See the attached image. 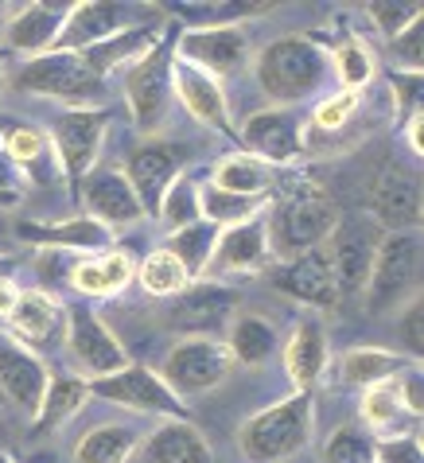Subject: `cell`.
<instances>
[{
    "instance_id": "40",
    "label": "cell",
    "mask_w": 424,
    "mask_h": 463,
    "mask_svg": "<svg viewBox=\"0 0 424 463\" xmlns=\"http://www.w3.org/2000/svg\"><path fill=\"white\" fill-rule=\"evenodd\" d=\"M156 214L164 218V226H168V230H184L191 222H199L203 211H199V187H195V179H191L187 172L179 175L175 184L164 191Z\"/></svg>"
},
{
    "instance_id": "34",
    "label": "cell",
    "mask_w": 424,
    "mask_h": 463,
    "mask_svg": "<svg viewBox=\"0 0 424 463\" xmlns=\"http://www.w3.org/2000/svg\"><path fill=\"white\" fill-rule=\"evenodd\" d=\"M218 234H222V230L211 226L207 218H199V222H191V226H184V230H172L168 241H164L160 250H168L175 261L187 269V277L199 280V277H207V269H211Z\"/></svg>"
},
{
    "instance_id": "35",
    "label": "cell",
    "mask_w": 424,
    "mask_h": 463,
    "mask_svg": "<svg viewBox=\"0 0 424 463\" xmlns=\"http://www.w3.org/2000/svg\"><path fill=\"white\" fill-rule=\"evenodd\" d=\"M137 448L140 436L133 424H98L74 448V463H125Z\"/></svg>"
},
{
    "instance_id": "22",
    "label": "cell",
    "mask_w": 424,
    "mask_h": 463,
    "mask_svg": "<svg viewBox=\"0 0 424 463\" xmlns=\"http://www.w3.org/2000/svg\"><path fill=\"white\" fill-rule=\"evenodd\" d=\"M269 253H273L269 250V222H265V211H261L257 218H250V222L230 226L218 234L211 269L214 273H261L269 265Z\"/></svg>"
},
{
    "instance_id": "19",
    "label": "cell",
    "mask_w": 424,
    "mask_h": 463,
    "mask_svg": "<svg viewBox=\"0 0 424 463\" xmlns=\"http://www.w3.org/2000/svg\"><path fill=\"white\" fill-rule=\"evenodd\" d=\"M8 331L12 343L20 346H55L67 335V307H62L55 296H47L40 288L20 292L16 307L8 312Z\"/></svg>"
},
{
    "instance_id": "50",
    "label": "cell",
    "mask_w": 424,
    "mask_h": 463,
    "mask_svg": "<svg viewBox=\"0 0 424 463\" xmlns=\"http://www.w3.org/2000/svg\"><path fill=\"white\" fill-rule=\"evenodd\" d=\"M0 90H5V74H0Z\"/></svg>"
},
{
    "instance_id": "44",
    "label": "cell",
    "mask_w": 424,
    "mask_h": 463,
    "mask_svg": "<svg viewBox=\"0 0 424 463\" xmlns=\"http://www.w3.org/2000/svg\"><path fill=\"white\" fill-rule=\"evenodd\" d=\"M420 319H424V300H420V296H409L405 312H401V319H397V335H401V346H405L409 363H417L420 351H424V327H420Z\"/></svg>"
},
{
    "instance_id": "16",
    "label": "cell",
    "mask_w": 424,
    "mask_h": 463,
    "mask_svg": "<svg viewBox=\"0 0 424 463\" xmlns=\"http://www.w3.org/2000/svg\"><path fill=\"white\" fill-rule=\"evenodd\" d=\"M79 203L86 207V218H94V222H101L106 230H121V226H133L145 218V207H140L137 191L121 168L90 172L79 187Z\"/></svg>"
},
{
    "instance_id": "14",
    "label": "cell",
    "mask_w": 424,
    "mask_h": 463,
    "mask_svg": "<svg viewBox=\"0 0 424 463\" xmlns=\"http://www.w3.org/2000/svg\"><path fill=\"white\" fill-rule=\"evenodd\" d=\"M172 55L218 79V74H234V71L246 67L250 40H246V32H241V28H230V24H211V28L179 35V43L172 47Z\"/></svg>"
},
{
    "instance_id": "47",
    "label": "cell",
    "mask_w": 424,
    "mask_h": 463,
    "mask_svg": "<svg viewBox=\"0 0 424 463\" xmlns=\"http://www.w3.org/2000/svg\"><path fill=\"white\" fill-rule=\"evenodd\" d=\"M20 203V175L8 164L5 148H0V207H16Z\"/></svg>"
},
{
    "instance_id": "33",
    "label": "cell",
    "mask_w": 424,
    "mask_h": 463,
    "mask_svg": "<svg viewBox=\"0 0 424 463\" xmlns=\"http://www.w3.org/2000/svg\"><path fill=\"white\" fill-rule=\"evenodd\" d=\"M405 366H413V363L397 351H385V346H351V351H343L339 378L346 385H358V390H370L378 382L397 378Z\"/></svg>"
},
{
    "instance_id": "11",
    "label": "cell",
    "mask_w": 424,
    "mask_h": 463,
    "mask_svg": "<svg viewBox=\"0 0 424 463\" xmlns=\"http://www.w3.org/2000/svg\"><path fill=\"white\" fill-rule=\"evenodd\" d=\"M420 172L413 168H382L374 187H370V222L385 226V234H413L424 214Z\"/></svg>"
},
{
    "instance_id": "30",
    "label": "cell",
    "mask_w": 424,
    "mask_h": 463,
    "mask_svg": "<svg viewBox=\"0 0 424 463\" xmlns=\"http://www.w3.org/2000/svg\"><path fill=\"white\" fill-rule=\"evenodd\" d=\"M90 402V382L82 374H55V378H47V390H43V402L40 409H35V424H32V432L35 436H43V432H55L62 429L79 409Z\"/></svg>"
},
{
    "instance_id": "1",
    "label": "cell",
    "mask_w": 424,
    "mask_h": 463,
    "mask_svg": "<svg viewBox=\"0 0 424 463\" xmlns=\"http://www.w3.org/2000/svg\"><path fill=\"white\" fill-rule=\"evenodd\" d=\"M339 207L319 184H300L285 187L280 195L265 207L269 222V250L280 257H297L307 250H324V241L335 234L339 226Z\"/></svg>"
},
{
    "instance_id": "46",
    "label": "cell",
    "mask_w": 424,
    "mask_h": 463,
    "mask_svg": "<svg viewBox=\"0 0 424 463\" xmlns=\"http://www.w3.org/2000/svg\"><path fill=\"white\" fill-rule=\"evenodd\" d=\"M370 16H374L378 28L393 40L397 32L409 28V24L420 16V5H382V0H378V5H370Z\"/></svg>"
},
{
    "instance_id": "8",
    "label": "cell",
    "mask_w": 424,
    "mask_h": 463,
    "mask_svg": "<svg viewBox=\"0 0 424 463\" xmlns=\"http://www.w3.org/2000/svg\"><path fill=\"white\" fill-rule=\"evenodd\" d=\"M90 397H101V402L137 409V413H156V417H168V420H187V402H179V397L168 390V385H164V378L152 366L128 363L125 370H118V374L90 382Z\"/></svg>"
},
{
    "instance_id": "43",
    "label": "cell",
    "mask_w": 424,
    "mask_h": 463,
    "mask_svg": "<svg viewBox=\"0 0 424 463\" xmlns=\"http://www.w3.org/2000/svg\"><path fill=\"white\" fill-rule=\"evenodd\" d=\"M420 32H424V16H417L413 24H409V28H401L390 40V47H393V59L401 62V67L413 74H420V67H424V47H420Z\"/></svg>"
},
{
    "instance_id": "4",
    "label": "cell",
    "mask_w": 424,
    "mask_h": 463,
    "mask_svg": "<svg viewBox=\"0 0 424 463\" xmlns=\"http://www.w3.org/2000/svg\"><path fill=\"white\" fill-rule=\"evenodd\" d=\"M16 90L90 109V101L101 98L106 82L94 74V67L86 62L82 51H47V55L28 59L16 71Z\"/></svg>"
},
{
    "instance_id": "15",
    "label": "cell",
    "mask_w": 424,
    "mask_h": 463,
    "mask_svg": "<svg viewBox=\"0 0 424 463\" xmlns=\"http://www.w3.org/2000/svg\"><path fill=\"white\" fill-rule=\"evenodd\" d=\"M179 175H184V148L168 145V140H148V145L128 152V160H125V179L133 184L145 214L160 211L164 191H168Z\"/></svg>"
},
{
    "instance_id": "12",
    "label": "cell",
    "mask_w": 424,
    "mask_h": 463,
    "mask_svg": "<svg viewBox=\"0 0 424 463\" xmlns=\"http://www.w3.org/2000/svg\"><path fill=\"white\" fill-rule=\"evenodd\" d=\"M269 280H273V288L285 292L288 300L319 307V312H331V307H339V300H343L327 250H307L297 257H285L280 265H273Z\"/></svg>"
},
{
    "instance_id": "37",
    "label": "cell",
    "mask_w": 424,
    "mask_h": 463,
    "mask_svg": "<svg viewBox=\"0 0 424 463\" xmlns=\"http://www.w3.org/2000/svg\"><path fill=\"white\" fill-rule=\"evenodd\" d=\"M137 280H140V288H145L148 296H156V300H172V296L187 292L191 285H195V280L187 277V269L179 265L168 250H152L145 261H140Z\"/></svg>"
},
{
    "instance_id": "42",
    "label": "cell",
    "mask_w": 424,
    "mask_h": 463,
    "mask_svg": "<svg viewBox=\"0 0 424 463\" xmlns=\"http://www.w3.org/2000/svg\"><path fill=\"white\" fill-rule=\"evenodd\" d=\"M354 113H358V94H346V90H339V94H331V98H324L316 106L312 125L324 128V133H339V128L351 121Z\"/></svg>"
},
{
    "instance_id": "13",
    "label": "cell",
    "mask_w": 424,
    "mask_h": 463,
    "mask_svg": "<svg viewBox=\"0 0 424 463\" xmlns=\"http://www.w3.org/2000/svg\"><path fill=\"white\" fill-rule=\"evenodd\" d=\"M331 241V269H335V285L339 296H351V292H363L366 288V277H370V265H374V253H378V226L370 218H339L335 234L327 238Z\"/></svg>"
},
{
    "instance_id": "49",
    "label": "cell",
    "mask_w": 424,
    "mask_h": 463,
    "mask_svg": "<svg viewBox=\"0 0 424 463\" xmlns=\"http://www.w3.org/2000/svg\"><path fill=\"white\" fill-rule=\"evenodd\" d=\"M0 463H16V459H12L8 452H0Z\"/></svg>"
},
{
    "instance_id": "38",
    "label": "cell",
    "mask_w": 424,
    "mask_h": 463,
    "mask_svg": "<svg viewBox=\"0 0 424 463\" xmlns=\"http://www.w3.org/2000/svg\"><path fill=\"white\" fill-rule=\"evenodd\" d=\"M331 62H335V79H339V86L346 90V94H358V90L370 86L374 82V74H378L374 51H370L366 43H358V40L339 43L335 55H331Z\"/></svg>"
},
{
    "instance_id": "26",
    "label": "cell",
    "mask_w": 424,
    "mask_h": 463,
    "mask_svg": "<svg viewBox=\"0 0 424 463\" xmlns=\"http://www.w3.org/2000/svg\"><path fill=\"white\" fill-rule=\"evenodd\" d=\"M327 363H331V351H327L324 324H316V319L297 324V331L285 343V374L292 378V385L300 393H312L319 378L327 374Z\"/></svg>"
},
{
    "instance_id": "36",
    "label": "cell",
    "mask_w": 424,
    "mask_h": 463,
    "mask_svg": "<svg viewBox=\"0 0 424 463\" xmlns=\"http://www.w3.org/2000/svg\"><path fill=\"white\" fill-rule=\"evenodd\" d=\"M265 207H269V199H261V195H230V191H218L211 184L199 187V211L218 230L250 222V218H257Z\"/></svg>"
},
{
    "instance_id": "25",
    "label": "cell",
    "mask_w": 424,
    "mask_h": 463,
    "mask_svg": "<svg viewBox=\"0 0 424 463\" xmlns=\"http://www.w3.org/2000/svg\"><path fill=\"white\" fill-rule=\"evenodd\" d=\"M62 24H67V8L62 5H24L5 24V43L20 51V55L40 59L47 51H55Z\"/></svg>"
},
{
    "instance_id": "10",
    "label": "cell",
    "mask_w": 424,
    "mask_h": 463,
    "mask_svg": "<svg viewBox=\"0 0 424 463\" xmlns=\"http://www.w3.org/2000/svg\"><path fill=\"white\" fill-rule=\"evenodd\" d=\"M125 98L137 128L156 133L164 118H168V101H172V47L156 43L145 59H137L125 71Z\"/></svg>"
},
{
    "instance_id": "17",
    "label": "cell",
    "mask_w": 424,
    "mask_h": 463,
    "mask_svg": "<svg viewBox=\"0 0 424 463\" xmlns=\"http://www.w3.org/2000/svg\"><path fill=\"white\" fill-rule=\"evenodd\" d=\"M241 145L265 164H292L304 152V125L292 109H257L241 125Z\"/></svg>"
},
{
    "instance_id": "31",
    "label": "cell",
    "mask_w": 424,
    "mask_h": 463,
    "mask_svg": "<svg viewBox=\"0 0 424 463\" xmlns=\"http://www.w3.org/2000/svg\"><path fill=\"white\" fill-rule=\"evenodd\" d=\"M211 187L230 191V195H261L269 199L277 187V168L265 160L250 156V152H234V156L218 160L211 172Z\"/></svg>"
},
{
    "instance_id": "27",
    "label": "cell",
    "mask_w": 424,
    "mask_h": 463,
    "mask_svg": "<svg viewBox=\"0 0 424 463\" xmlns=\"http://www.w3.org/2000/svg\"><path fill=\"white\" fill-rule=\"evenodd\" d=\"M145 463H214V452L191 420H164L156 432L140 440Z\"/></svg>"
},
{
    "instance_id": "29",
    "label": "cell",
    "mask_w": 424,
    "mask_h": 463,
    "mask_svg": "<svg viewBox=\"0 0 424 463\" xmlns=\"http://www.w3.org/2000/svg\"><path fill=\"white\" fill-rule=\"evenodd\" d=\"M5 156L12 168H24L35 184H51L59 175V164H55V152H51V137L35 125H16L8 128L5 140H0Z\"/></svg>"
},
{
    "instance_id": "6",
    "label": "cell",
    "mask_w": 424,
    "mask_h": 463,
    "mask_svg": "<svg viewBox=\"0 0 424 463\" xmlns=\"http://www.w3.org/2000/svg\"><path fill=\"white\" fill-rule=\"evenodd\" d=\"M230 370H234V358H230L222 339L191 335V339H179L172 346L156 374L164 378V385H168L179 402H187V397L218 390V385L230 378Z\"/></svg>"
},
{
    "instance_id": "18",
    "label": "cell",
    "mask_w": 424,
    "mask_h": 463,
    "mask_svg": "<svg viewBox=\"0 0 424 463\" xmlns=\"http://www.w3.org/2000/svg\"><path fill=\"white\" fill-rule=\"evenodd\" d=\"M234 307H238V296L222 288V285H191L187 292L172 296L168 312H164V324L172 331H179L184 339L191 335H207L218 324H230L234 319Z\"/></svg>"
},
{
    "instance_id": "39",
    "label": "cell",
    "mask_w": 424,
    "mask_h": 463,
    "mask_svg": "<svg viewBox=\"0 0 424 463\" xmlns=\"http://www.w3.org/2000/svg\"><path fill=\"white\" fill-rule=\"evenodd\" d=\"M405 405H401V393H397V382H378L370 385V390H363V420L370 424L374 432H385V429H397L401 424Z\"/></svg>"
},
{
    "instance_id": "7",
    "label": "cell",
    "mask_w": 424,
    "mask_h": 463,
    "mask_svg": "<svg viewBox=\"0 0 424 463\" xmlns=\"http://www.w3.org/2000/svg\"><path fill=\"white\" fill-rule=\"evenodd\" d=\"M420 273V238L417 234H382L374 265L366 277V304L370 312H390L401 304V296H417Z\"/></svg>"
},
{
    "instance_id": "2",
    "label": "cell",
    "mask_w": 424,
    "mask_h": 463,
    "mask_svg": "<svg viewBox=\"0 0 424 463\" xmlns=\"http://www.w3.org/2000/svg\"><path fill=\"white\" fill-rule=\"evenodd\" d=\"M316 436V397L292 393L277 405H265L238 429V448L250 463H285L300 456Z\"/></svg>"
},
{
    "instance_id": "9",
    "label": "cell",
    "mask_w": 424,
    "mask_h": 463,
    "mask_svg": "<svg viewBox=\"0 0 424 463\" xmlns=\"http://www.w3.org/2000/svg\"><path fill=\"white\" fill-rule=\"evenodd\" d=\"M67 351L74 358V366L82 370L86 382L109 378L118 370L128 366V351L121 346V339L106 327V319L90 307H71L67 312Z\"/></svg>"
},
{
    "instance_id": "48",
    "label": "cell",
    "mask_w": 424,
    "mask_h": 463,
    "mask_svg": "<svg viewBox=\"0 0 424 463\" xmlns=\"http://www.w3.org/2000/svg\"><path fill=\"white\" fill-rule=\"evenodd\" d=\"M424 113L413 109V118H409V128H405V137H409V148L417 152V156H424Z\"/></svg>"
},
{
    "instance_id": "5",
    "label": "cell",
    "mask_w": 424,
    "mask_h": 463,
    "mask_svg": "<svg viewBox=\"0 0 424 463\" xmlns=\"http://www.w3.org/2000/svg\"><path fill=\"white\" fill-rule=\"evenodd\" d=\"M109 133V113L106 109H67L51 121V152H55L59 175L67 179L71 195L79 199L82 179L94 172Z\"/></svg>"
},
{
    "instance_id": "45",
    "label": "cell",
    "mask_w": 424,
    "mask_h": 463,
    "mask_svg": "<svg viewBox=\"0 0 424 463\" xmlns=\"http://www.w3.org/2000/svg\"><path fill=\"white\" fill-rule=\"evenodd\" d=\"M374 463H424L417 436H390V440L374 444Z\"/></svg>"
},
{
    "instance_id": "41",
    "label": "cell",
    "mask_w": 424,
    "mask_h": 463,
    "mask_svg": "<svg viewBox=\"0 0 424 463\" xmlns=\"http://www.w3.org/2000/svg\"><path fill=\"white\" fill-rule=\"evenodd\" d=\"M324 463H374V444L358 429H339L324 448Z\"/></svg>"
},
{
    "instance_id": "20",
    "label": "cell",
    "mask_w": 424,
    "mask_h": 463,
    "mask_svg": "<svg viewBox=\"0 0 424 463\" xmlns=\"http://www.w3.org/2000/svg\"><path fill=\"white\" fill-rule=\"evenodd\" d=\"M172 90L195 121H203L207 128H222V133L230 128V101H226V90L214 74L172 55Z\"/></svg>"
},
{
    "instance_id": "24",
    "label": "cell",
    "mask_w": 424,
    "mask_h": 463,
    "mask_svg": "<svg viewBox=\"0 0 424 463\" xmlns=\"http://www.w3.org/2000/svg\"><path fill=\"white\" fill-rule=\"evenodd\" d=\"M125 32V8L113 0H82L67 8V24L59 32L55 51H86L106 43L109 35Z\"/></svg>"
},
{
    "instance_id": "28",
    "label": "cell",
    "mask_w": 424,
    "mask_h": 463,
    "mask_svg": "<svg viewBox=\"0 0 424 463\" xmlns=\"http://www.w3.org/2000/svg\"><path fill=\"white\" fill-rule=\"evenodd\" d=\"M133 277H137V261H133V257H128L125 250L94 253V257H86V261H79V265L71 269V285H74V292L94 296V300H101V296H118V292H125Z\"/></svg>"
},
{
    "instance_id": "3",
    "label": "cell",
    "mask_w": 424,
    "mask_h": 463,
    "mask_svg": "<svg viewBox=\"0 0 424 463\" xmlns=\"http://www.w3.org/2000/svg\"><path fill=\"white\" fill-rule=\"evenodd\" d=\"M253 74L269 101H277L280 109L297 106L307 94H316L319 82L327 79V51L307 35H285L257 55Z\"/></svg>"
},
{
    "instance_id": "32",
    "label": "cell",
    "mask_w": 424,
    "mask_h": 463,
    "mask_svg": "<svg viewBox=\"0 0 424 463\" xmlns=\"http://www.w3.org/2000/svg\"><path fill=\"white\" fill-rule=\"evenodd\" d=\"M277 327L269 324L265 316H257V312H241L230 319V335H226V351L234 363L241 366H261L269 363V358L277 354Z\"/></svg>"
},
{
    "instance_id": "23",
    "label": "cell",
    "mask_w": 424,
    "mask_h": 463,
    "mask_svg": "<svg viewBox=\"0 0 424 463\" xmlns=\"http://www.w3.org/2000/svg\"><path fill=\"white\" fill-rule=\"evenodd\" d=\"M16 238L43 250H82V253H106L113 250V230H106L94 218H67V222H20Z\"/></svg>"
},
{
    "instance_id": "21",
    "label": "cell",
    "mask_w": 424,
    "mask_h": 463,
    "mask_svg": "<svg viewBox=\"0 0 424 463\" xmlns=\"http://www.w3.org/2000/svg\"><path fill=\"white\" fill-rule=\"evenodd\" d=\"M47 378L51 374L40 363V354L12 343V339H0V393H5L12 405L24 409V413H35L43 402Z\"/></svg>"
}]
</instances>
